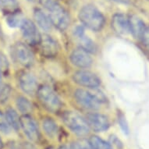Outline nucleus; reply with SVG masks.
Listing matches in <instances>:
<instances>
[{"mask_svg":"<svg viewBox=\"0 0 149 149\" xmlns=\"http://www.w3.org/2000/svg\"><path fill=\"white\" fill-rule=\"evenodd\" d=\"M78 18L83 26L93 31H100L105 23V17L93 5H87L81 8Z\"/></svg>","mask_w":149,"mask_h":149,"instance_id":"f257e3e1","label":"nucleus"},{"mask_svg":"<svg viewBox=\"0 0 149 149\" xmlns=\"http://www.w3.org/2000/svg\"><path fill=\"white\" fill-rule=\"evenodd\" d=\"M74 98L81 107L89 110H98L101 105L106 101L102 92L99 91H88L84 89H77L74 92Z\"/></svg>","mask_w":149,"mask_h":149,"instance_id":"f03ea898","label":"nucleus"},{"mask_svg":"<svg viewBox=\"0 0 149 149\" xmlns=\"http://www.w3.org/2000/svg\"><path fill=\"white\" fill-rule=\"evenodd\" d=\"M37 96L42 106L49 112L56 113L60 111L63 103L56 92L49 85H42L37 91Z\"/></svg>","mask_w":149,"mask_h":149,"instance_id":"7ed1b4c3","label":"nucleus"},{"mask_svg":"<svg viewBox=\"0 0 149 149\" xmlns=\"http://www.w3.org/2000/svg\"><path fill=\"white\" fill-rule=\"evenodd\" d=\"M64 124L79 137H85L90 132V127L84 118L73 111H66L62 114Z\"/></svg>","mask_w":149,"mask_h":149,"instance_id":"20e7f679","label":"nucleus"},{"mask_svg":"<svg viewBox=\"0 0 149 149\" xmlns=\"http://www.w3.org/2000/svg\"><path fill=\"white\" fill-rule=\"evenodd\" d=\"M12 56L17 63L24 67H30L34 63V55L27 45L17 42L12 47Z\"/></svg>","mask_w":149,"mask_h":149,"instance_id":"39448f33","label":"nucleus"},{"mask_svg":"<svg viewBox=\"0 0 149 149\" xmlns=\"http://www.w3.org/2000/svg\"><path fill=\"white\" fill-rule=\"evenodd\" d=\"M20 29L25 42L30 45H39L42 34L38 30L34 23L29 19H23L20 24Z\"/></svg>","mask_w":149,"mask_h":149,"instance_id":"423d86ee","label":"nucleus"},{"mask_svg":"<svg viewBox=\"0 0 149 149\" xmlns=\"http://www.w3.org/2000/svg\"><path fill=\"white\" fill-rule=\"evenodd\" d=\"M49 18L52 26L61 31L67 29L70 23L68 12L59 4L50 10Z\"/></svg>","mask_w":149,"mask_h":149,"instance_id":"0eeeda50","label":"nucleus"},{"mask_svg":"<svg viewBox=\"0 0 149 149\" xmlns=\"http://www.w3.org/2000/svg\"><path fill=\"white\" fill-rule=\"evenodd\" d=\"M73 80L81 87L95 89L101 84V80L96 74L88 70H79L73 73Z\"/></svg>","mask_w":149,"mask_h":149,"instance_id":"6e6552de","label":"nucleus"},{"mask_svg":"<svg viewBox=\"0 0 149 149\" xmlns=\"http://www.w3.org/2000/svg\"><path fill=\"white\" fill-rule=\"evenodd\" d=\"M20 128H22L24 134L31 141L38 142L40 140L39 128L32 116L23 115L20 117Z\"/></svg>","mask_w":149,"mask_h":149,"instance_id":"1a4fd4ad","label":"nucleus"},{"mask_svg":"<svg viewBox=\"0 0 149 149\" xmlns=\"http://www.w3.org/2000/svg\"><path fill=\"white\" fill-rule=\"evenodd\" d=\"M85 120L90 129L95 132H103L109 128L110 123L108 118L101 113H88L86 115Z\"/></svg>","mask_w":149,"mask_h":149,"instance_id":"9d476101","label":"nucleus"},{"mask_svg":"<svg viewBox=\"0 0 149 149\" xmlns=\"http://www.w3.org/2000/svg\"><path fill=\"white\" fill-rule=\"evenodd\" d=\"M19 84L21 90L29 95H34L37 94L38 89L39 88L36 77L27 71L20 73L19 77Z\"/></svg>","mask_w":149,"mask_h":149,"instance_id":"9b49d317","label":"nucleus"},{"mask_svg":"<svg viewBox=\"0 0 149 149\" xmlns=\"http://www.w3.org/2000/svg\"><path fill=\"white\" fill-rule=\"evenodd\" d=\"M41 53L46 58H54L59 52V45L56 40L49 34H43L39 43Z\"/></svg>","mask_w":149,"mask_h":149,"instance_id":"f8f14e48","label":"nucleus"},{"mask_svg":"<svg viewBox=\"0 0 149 149\" xmlns=\"http://www.w3.org/2000/svg\"><path fill=\"white\" fill-rule=\"evenodd\" d=\"M70 59L73 65L81 69L88 68L93 63L92 57L91 56L90 53L81 48L74 49L70 54Z\"/></svg>","mask_w":149,"mask_h":149,"instance_id":"ddd939ff","label":"nucleus"},{"mask_svg":"<svg viewBox=\"0 0 149 149\" xmlns=\"http://www.w3.org/2000/svg\"><path fill=\"white\" fill-rule=\"evenodd\" d=\"M112 27L117 34L120 35H127L130 31L129 20L123 13H116L112 18Z\"/></svg>","mask_w":149,"mask_h":149,"instance_id":"4468645a","label":"nucleus"},{"mask_svg":"<svg viewBox=\"0 0 149 149\" xmlns=\"http://www.w3.org/2000/svg\"><path fill=\"white\" fill-rule=\"evenodd\" d=\"M129 20V25H130V34L134 37L135 38L141 39L142 36V34L145 29V24L143 20L137 17V15H130L128 17Z\"/></svg>","mask_w":149,"mask_h":149,"instance_id":"2eb2a0df","label":"nucleus"},{"mask_svg":"<svg viewBox=\"0 0 149 149\" xmlns=\"http://www.w3.org/2000/svg\"><path fill=\"white\" fill-rule=\"evenodd\" d=\"M34 18L38 26L45 31H51L52 24L49 18V16L41 9H35L34 11Z\"/></svg>","mask_w":149,"mask_h":149,"instance_id":"dca6fc26","label":"nucleus"},{"mask_svg":"<svg viewBox=\"0 0 149 149\" xmlns=\"http://www.w3.org/2000/svg\"><path fill=\"white\" fill-rule=\"evenodd\" d=\"M42 128L45 134L50 138L56 137L58 133V126L56 121L52 118H45L42 121Z\"/></svg>","mask_w":149,"mask_h":149,"instance_id":"f3484780","label":"nucleus"},{"mask_svg":"<svg viewBox=\"0 0 149 149\" xmlns=\"http://www.w3.org/2000/svg\"><path fill=\"white\" fill-rule=\"evenodd\" d=\"M5 115L11 128L18 131L20 128V117L18 113L12 108H9L6 111Z\"/></svg>","mask_w":149,"mask_h":149,"instance_id":"a211bd4d","label":"nucleus"},{"mask_svg":"<svg viewBox=\"0 0 149 149\" xmlns=\"http://www.w3.org/2000/svg\"><path fill=\"white\" fill-rule=\"evenodd\" d=\"M0 7L3 12L8 15L17 13L20 10L17 0H0Z\"/></svg>","mask_w":149,"mask_h":149,"instance_id":"6ab92c4d","label":"nucleus"},{"mask_svg":"<svg viewBox=\"0 0 149 149\" xmlns=\"http://www.w3.org/2000/svg\"><path fill=\"white\" fill-rule=\"evenodd\" d=\"M91 149H113L109 142H107L98 136H91L88 140Z\"/></svg>","mask_w":149,"mask_h":149,"instance_id":"aec40b11","label":"nucleus"},{"mask_svg":"<svg viewBox=\"0 0 149 149\" xmlns=\"http://www.w3.org/2000/svg\"><path fill=\"white\" fill-rule=\"evenodd\" d=\"M16 104H17L18 110L22 113L23 115H29V113L32 111L31 102L24 96L18 97Z\"/></svg>","mask_w":149,"mask_h":149,"instance_id":"412c9836","label":"nucleus"},{"mask_svg":"<svg viewBox=\"0 0 149 149\" xmlns=\"http://www.w3.org/2000/svg\"><path fill=\"white\" fill-rule=\"evenodd\" d=\"M79 43L81 45V48L83 49L84 50L88 52L89 53H94L96 52V45L95 44V42H93L92 40L89 38L88 37H87L84 34V36L78 38Z\"/></svg>","mask_w":149,"mask_h":149,"instance_id":"4be33fe9","label":"nucleus"},{"mask_svg":"<svg viewBox=\"0 0 149 149\" xmlns=\"http://www.w3.org/2000/svg\"><path fill=\"white\" fill-rule=\"evenodd\" d=\"M11 129L12 128L8 123L6 115L0 111V131L5 134H9L11 132Z\"/></svg>","mask_w":149,"mask_h":149,"instance_id":"5701e85b","label":"nucleus"},{"mask_svg":"<svg viewBox=\"0 0 149 149\" xmlns=\"http://www.w3.org/2000/svg\"><path fill=\"white\" fill-rule=\"evenodd\" d=\"M118 123L120 127V129L122 130L123 133L125 135H129L130 134V127L127 123V120L125 117V116L122 113L118 114Z\"/></svg>","mask_w":149,"mask_h":149,"instance_id":"b1692460","label":"nucleus"},{"mask_svg":"<svg viewBox=\"0 0 149 149\" xmlns=\"http://www.w3.org/2000/svg\"><path fill=\"white\" fill-rule=\"evenodd\" d=\"M11 92H12V88L8 84H6L1 88L0 90V103L1 104L6 102L9 100Z\"/></svg>","mask_w":149,"mask_h":149,"instance_id":"393cba45","label":"nucleus"},{"mask_svg":"<svg viewBox=\"0 0 149 149\" xmlns=\"http://www.w3.org/2000/svg\"><path fill=\"white\" fill-rule=\"evenodd\" d=\"M23 19L18 14V13H14V14L8 15L7 18V24L10 27H17L18 26H20V24L22 22Z\"/></svg>","mask_w":149,"mask_h":149,"instance_id":"a878e982","label":"nucleus"},{"mask_svg":"<svg viewBox=\"0 0 149 149\" xmlns=\"http://www.w3.org/2000/svg\"><path fill=\"white\" fill-rule=\"evenodd\" d=\"M70 149H91L88 141L85 140H79L71 143Z\"/></svg>","mask_w":149,"mask_h":149,"instance_id":"bb28decb","label":"nucleus"},{"mask_svg":"<svg viewBox=\"0 0 149 149\" xmlns=\"http://www.w3.org/2000/svg\"><path fill=\"white\" fill-rule=\"evenodd\" d=\"M40 4L49 11L59 4L58 0H38Z\"/></svg>","mask_w":149,"mask_h":149,"instance_id":"cd10ccee","label":"nucleus"},{"mask_svg":"<svg viewBox=\"0 0 149 149\" xmlns=\"http://www.w3.org/2000/svg\"><path fill=\"white\" fill-rule=\"evenodd\" d=\"M144 48L149 53V26H146L141 38Z\"/></svg>","mask_w":149,"mask_h":149,"instance_id":"c85d7f7f","label":"nucleus"},{"mask_svg":"<svg viewBox=\"0 0 149 149\" xmlns=\"http://www.w3.org/2000/svg\"><path fill=\"white\" fill-rule=\"evenodd\" d=\"M109 143L113 148V146L116 147L118 149L123 148V142L118 138L116 135H111L109 137Z\"/></svg>","mask_w":149,"mask_h":149,"instance_id":"c756f323","label":"nucleus"},{"mask_svg":"<svg viewBox=\"0 0 149 149\" xmlns=\"http://www.w3.org/2000/svg\"><path fill=\"white\" fill-rule=\"evenodd\" d=\"M9 67V63L6 57L3 53H0V71L7 70Z\"/></svg>","mask_w":149,"mask_h":149,"instance_id":"7c9ffc66","label":"nucleus"},{"mask_svg":"<svg viewBox=\"0 0 149 149\" xmlns=\"http://www.w3.org/2000/svg\"><path fill=\"white\" fill-rule=\"evenodd\" d=\"M84 26H77V27L74 29V35L77 38H80L82 36L84 35Z\"/></svg>","mask_w":149,"mask_h":149,"instance_id":"2f4dec72","label":"nucleus"},{"mask_svg":"<svg viewBox=\"0 0 149 149\" xmlns=\"http://www.w3.org/2000/svg\"><path fill=\"white\" fill-rule=\"evenodd\" d=\"M20 149H37L34 144L30 142H24L20 145Z\"/></svg>","mask_w":149,"mask_h":149,"instance_id":"473e14b6","label":"nucleus"},{"mask_svg":"<svg viewBox=\"0 0 149 149\" xmlns=\"http://www.w3.org/2000/svg\"><path fill=\"white\" fill-rule=\"evenodd\" d=\"M111 1H113L115 3H120V4H124V5L129 4L130 3V0H111Z\"/></svg>","mask_w":149,"mask_h":149,"instance_id":"72a5a7b5","label":"nucleus"},{"mask_svg":"<svg viewBox=\"0 0 149 149\" xmlns=\"http://www.w3.org/2000/svg\"><path fill=\"white\" fill-rule=\"evenodd\" d=\"M58 149H70V148H69V147H67L66 145H62V146H60Z\"/></svg>","mask_w":149,"mask_h":149,"instance_id":"f704fd0d","label":"nucleus"},{"mask_svg":"<svg viewBox=\"0 0 149 149\" xmlns=\"http://www.w3.org/2000/svg\"><path fill=\"white\" fill-rule=\"evenodd\" d=\"M3 143L2 139H1V137H0V149H3Z\"/></svg>","mask_w":149,"mask_h":149,"instance_id":"c9c22d12","label":"nucleus"},{"mask_svg":"<svg viewBox=\"0 0 149 149\" xmlns=\"http://www.w3.org/2000/svg\"><path fill=\"white\" fill-rule=\"evenodd\" d=\"M1 83H2V72L0 71V88H1Z\"/></svg>","mask_w":149,"mask_h":149,"instance_id":"e433bc0d","label":"nucleus"},{"mask_svg":"<svg viewBox=\"0 0 149 149\" xmlns=\"http://www.w3.org/2000/svg\"><path fill=\"white\" fill-rule=\"evenodd\" d=\"M27 2H30V3H34L36 2V0H27Z\"/></svg>","mask_w":149,"mask_h":149,"instance_id":"4c0bfd02","label":"nucleus"},{"mask_svg":"<svg viewBox=\"0 0 149 149\" xmlns=\"http://www.w3.org/2000/svg\"><path fill=\"white\" fill-rule=\"evenodd\" d=\"M46 149H55V148H54L53 147H48Z\"/></svg>","mask_w":149,"mask_h":149,"instance_id":"58836bf2","label":"nucleus"}]
</instances>
